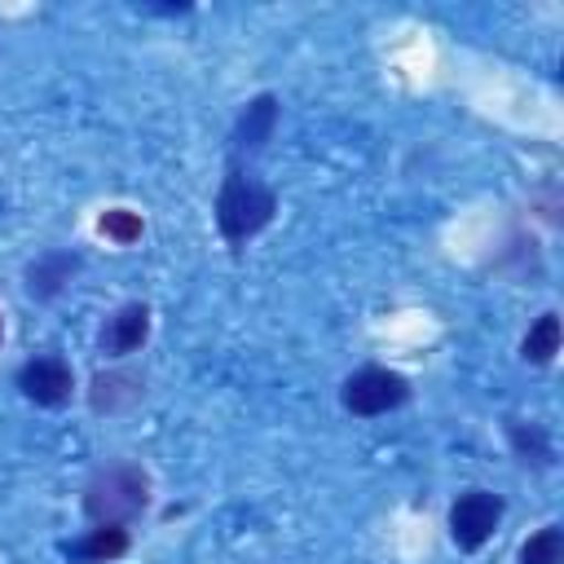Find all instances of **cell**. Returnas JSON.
<instances>
[{"mask_svg": "<svg viewBox=\"0 0 564 564\" xmlns=\"http://www.w3.org/2000/svg\"><path fill=\"white\" fill-rule=\"evenodd\" d=\"M273 123H278V101L269 93H260L256 101H247L242 119H238V132H234V150L238 154H256L269 137H273Z\"/></svg>", "mask_w": 564, "mask_h": 564, "instance_id": "52a82bcc", "label": "cell"}, {"mask_svg": "<svg viewBox=\"0 0 564 564\" xmlns=\"http://www.w3.org/2000/svg\"><path fill=\"white\" fill-rule=\"evenodd\" d=\"M502 520V498L489 494V489H467L458 494V502L449 507V538L463 546V551H480L494 529Z\"/></svg>", "mask_w": 564, "mask_h": 564, "instance_id": "277c9868", "label": "cell"}, {"mask_svg": "<svg viewBox=\"0 0 564 564\" xmlns=\"http://www.w3.org/2000/svg\"><path fill=\"white\" fill-rule=\"evenodd\" d=\"M344 410L357 414V419H370V414H388L397 410L405 397H410V383L397 375V370H383V366H366L357 375L344 379Z\"/></svg>", "mask_w": 564, "mask_h": 564, "instance_id": "3957f363", "label": "cell"}, {"mask_svg": "<svg viewBox=\"0 0 564 564\" xmlns=\"http://www.w3.org/2000/svg\"><path fill=\"white\" fill-rule=\"evenodd\" d=\"M564 560V533L560 529H538L520 546V564H560Z\"/></svg>", "mask_w": 564, "mask_h": 564, "instance_id": "7c38bea8", "label": "cell"}, {"mask_svg": "<svg viewBox=\"0 0 564 564\" xmlns=\"http://www.w3.org/2000/svg\"><path fill=\"white\" fill-rule=\"evenodd\" d=\"M97 229H101L106 238H115V242H137V238H141V216L128 212V207H110V212L97 220Z\"/></svg>", "mask_w": 564, "mask_h": 564, "instance_id": "4fadbf2b", "label": "cell"}, {"mask_svg": "<svg viewBox=\"0 0 564 564\" xmlns=\"http://www.w3.org/2000/svg\"><path fill=\"white\" fill-rule=\"evenodd\" d=\"M70 560H84V564H106V560H119L128 551V529L123 524H97L88 529L79 542L66 546Z\"/></svg>", "mask_w": 564, "mask_h": 564, "instance_id": "ba28073f", "label": "cell"}, {"mask_svg": "<svg viewBox=\"0 0 564 564\" xmlns=\"http://www.w3.org/2000/svg\"><path fill=\"white\" fill-rule=\"evenodd\" d=\"M507 432H511V445H516L520 454H524V449L533 445V454H538V463H551V445H546V436H542L538 427H529V432H524V423H511Z\"/></svg>", "mask_w": 564, "mask_h": 564, "instance_id": "5bb4252c", "label": "cell"}, {"mask_svg": "<svg viewBox=\"0 0 564 564\" xmlns=\"http://www.w3.org/2000/svg\"><path fill=\"white\" fill-rule=\"evenodd\" d=\"M93 410H106V414H115V410H123V405H132L137 397H141V379L137 375H123V370H110V375H97L93 379Z\"/></svg>", "mask_w": 564, "mask_h": 564, "instance_id": "9c48e42d", "label": "cell"}, {"mask_svg": "<svg viewBox=\"0 0 564 564\" xmlns=\"http://www.w3.org/2000/svg\"><path fill=\"white\" fill-rule=\"evenodd\" d=\"M145 335H150V308H145V304H123V308H115V313L106 317V326H101V348H106L110 357H128V352H137V348L145 344Z\"/></svg>", "mask_w": 564, "mask_h": 564, "instance_id": "8992f818", "label": "cell"}, {"mask_svg": "<svg viewBox=\"0 0 564 564\" xmlns=\"http://www.w3.org/2000/svg\"><path fill=\"white\" fill-rule=\"evenodd\" d=\"M18 388H22V397L35 401V405H62V401H70L75 375H70V366H66L62 357L44 352V357H31V361L18 370Z\"/></svg>", "mask_w": 564, "mask_h": 564, "instance_id": "5b68a950", "label": "cell"}, {"mask_svg": "<svg viewBox=\"0 0 564 564\" xmlns=\"http://www.w3.org/2000/svg\"><path fill=\"white\" fill-rule=\"evenodd\" d=\"M520 352H524V361L546 366V361L560 352V317H555V313H542V317L529 326V335H524Z\"/></svg>", "mask_w": 564, "mask_h": 564, "instance_id": "8fae6325", "label": "cell"}, {"mask_svg": "<svg viewBox=\"0 0 564 564\" xmlns=\"http://www.w3.org/2000/svg\"><path fill=\"white\" fill-rule=\"evenodd\" d=\"M278 212V198L264 181H256L251 172L242 167H229L225 185H220V198H216V225L229 242H247L251 234H260Z\"/></svg>", "mask_w": 564, "mask_h": 564, "instance_id": "7a4b0ae2", "label": "cell"}, {"mask_svg": "<svg viewBox=\"0 0 564 564\" xmlns=\"http://www.w3.org/2000/svg\"><path fill=\"white\" fill-rule=\"evenodd\" d=\"M150 507V476L132 463H110L84 485V511L97 524H128Z\"/></svg>", "mask_w": 564, "mask_h": 564, "instance_id": "6da1fadb", "label": "cell"}, {"mask_svg": "<svg viewBox=\"0 0 564 564\" xmlns=\"http://www.w3.org/2000/svg\"><path fill=\"white\" fill-rule=\"evenodd\" d=\"M75 256H44V260H35L31 269H26V291L31 295H53V291H62V282H70V273H75Z\"/></svg>", "mask_w": 564, "mask_h": 564, "instance_id": "30bf717a", "label": "cell"}]
</instances>
